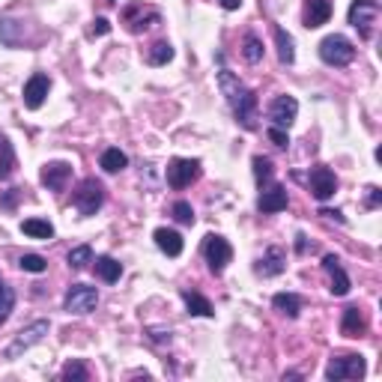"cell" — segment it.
Listing matches in <instances>:
<instances>
[{
  "instance_id": "1",
  "label": "cell",
  "mask_w": 382,
  "mask_h": 382,
  "mask_svg": "<svg viewBox=\"0 0 382 382\" xmlns=\"http://www.w3.org/2000/svg\"><path fill=\"white\" fill-rule=\"evenodd\" d=\"M218 87H221V96L227 99V105H230V111H233V117H236V123L242 125V129H248V132H254L257 129V96H254L242 81H239L230 69H224L221 66V72H218Z\"/></svg>"
},
{
  "instance_id": "2",
  "label": "cell",
  "mask_w": 382,
  "mask_h": 382,
  "mask_svg": "<svg viewBox=\"0 0 382 382\" xmlns=\"http://www.w3.org/2000/svg\"><path fill=\"white\" fill-rule=\"evenodd\" d=\"M320 60L325 63V66H349L352 60H356V45L347 39V36H341V33H335V36H325L322 42H320Z\"/></svg>"
},
{
  "instance_id": "3",
  "label": "cell",
  "mask_w": 382,
  "mask_h": 382,
  "mask_svg": "<svg viewBox=\"0 0 382 382\" xmlns=\"http://www.w3.org/2000/svg\"><path fill=\"white\" fill-rule=\"evenodd\" d=\"M48 329H51L48 320H36V322H30V325H24V329H21L16 337H12V344L4 349V356H6V359H21L27 349H33V347L42 341V337L48 335Z\"/></svg>"
},
{
  "instance_id": "4",
  "label": "cell",
  "mask_w": 382,
  "mask_h": 382,
  "mask_svg": "<svg viewBox=\"0 0 382 382\" xmlns=\"http://www.w3.org/2000/svg\"><path fill=\"white\" fill-rule=\"evenodd\" d=\"M347 18L359 30L361 39H371L373 36V24L379 18V0H352Z\"/></svg>"
},
{
  "instance_id": "5",
  "label": "cell",
  "mask_w": 382,
  "mask_h": 382,
  "mask_svg": "<svg viewBox=\"0 0 382 382\" xmlns=\"http://www.w3.org/2000/svg\"><path fill=\"white\" fill-rule=\"evenodd\" d=\"M203 257H206V263H209V272H212V275H221L224 269H227V263L233 260V248H230V242H227L224 236L209 233V236L203 239Z\"/></svg>"
},
{
  "instance_id": "6",
  "label": "cell",
  "mask_w": 382,
  "mask_h": 382,
  "mask_svg": "<svg viewBox=\"0 0 382 382\" xmlns=\"http://www.w3.org/2000/svg\"><path fill=\"white\" fill-rule=\"evenodd\" d=\"M102 203H105V186L99 179L87 176L75 191V209L81 215H96V212L102 209Z\"/></svg>"
},
{
  "instance_id": "7",
  "label": "cell",
  "mask_w": 382,
  "mask_h": 382,
  "mask_svg": "<svg viewBox=\"0 0 382 382\" xmlns=\"http://www.w3.org/2000/svg\"><path fill=\"white\" fill-rule=\"evenodd\" d=\"M96 305H99V290L87 287V284H72L66 293V299H63V308L75 317L90 314V310H96Z\"/></svg>"
},
{
  "instance_id": "8",
  "label": "cell",
  "mask_w": 382,
  "mask_h": 382,
  "mask_svg": "<svg viewBox=\"0 0 382 382\" xmlns=\"http://www.w3.org/2000/svg\"><path fill=\"white\" fill-rule=\"evenodd\" d=\"M197 179H201V162L197 159H174L171 164H167V186L176 189V191L189 189Z\"/></svg>"
},
{
  "instance_id": "9",
  "label": "cell",
  "mask_w": 382,
  "mask_h": 382,
  "mask_svg": "<svg viewBox=\"0 0 382 382\" xmlns=\"http://www.w3.org/2000/svg\"><path fill=\"white\" fill-rule=\"evenodd\" d=\"M367 371V364L361 356H356V352H349V356H337L329 361V367H325V379H361Z\"/></svg>"
},
{
  "instance_id": "10",
  "label": "cell",
  "mask_w": 382,
  "mask_h": 382,
  "mask_svg": "<svg viewBox=\"0 0 382 382\" xmlns=\"http://www.w3.org/2000/svg\"><path fill=\"white\" fill-rule=\"evenodd\" d=\"M48 90H51V78H48L45 72H36V75H30V78H27V84H24V93H21V99H24V108L39 111L42 105H45Z\"/></svg>"
},
{
  "instance_id": "11",
  "label": "cell",
  "mask_w": 382,
  "mask_h": 382,
  "mask_svg": "<svg viewBox=\"0 0 382 382\" xmlns=\"http://www.w3.org/2000/svg\"><path fill=\"white\" fill-rule=\"evenodd\" d=\"M296 117H299V102H296L293 96L272 99V105H269V120H272V125H278V129H290V125L296 123Z\"/></svg>"
},
{
  "instance_id": "12",
  "label": "cell",
  "mask_w": 382,
  "mask_h": 382,
  "mask_svg": "<svg viewBox=\"0 0 382 382\" xmlns=\"http://www.w3.org/2000/svg\"><path fill=\"white\" fill-rule=\"evenodd\" d=\"M123 18H125V24H129V30L132 33H144V30H150V27H155L162 21V16H159V9H144L140 4H135V6H129L123 12Z\"/></svg>"
},
{
  "instance_id": "13",
  "label": "cell",
  "mask_w": 382,
  "mask_h": 382,
  "mask_svg": "<svg viewBox=\"0 0 382 382\" xmlns=\"http://www.w3.org/2000/svg\"><path fill=\"white\" fill-rule=\"evenodd\" d=\"M308 182H310V191H314L317 201H329V197L337 191V176L329 171V167H322V164L310 171Z\"/></svg>"
},
{
  "instance_id": "14",
  "label": "cell",
  "mask_w": 382,
  "mask_h": 382,
  "mask_svg": "<svg viewBox=\"0 0 382 382\" xmlns=\"http://www.w3.org/2000/svg\"><path fill=\"white\" fill-rule=\"evenodd\" d=\"M69 179H72V164L69 162H48L42 167V186L51 191H63Z\"/></svg>"
},
{
  "instance_id": "15",
  "label": "cell",
  "mask_w": 382,
  "mask_h": 382,
  "mask_svg": "<svg viewBox=\"0 0 382 382\" xmlns=\"http://www.w3.org/2000/svg\"><path fill=\"white\" fill-rule=\"evenodd\" d=\"M322 269H325V272H329V281H332V296H347L349 293V275L344 272V266H341V260H337L335 257V254H325V257H322Z\"/></svg>"
},
{
  "instance_id": "16",
  "label": "cell",
  "mask_w": 382,
  "mask_h": 382,
  "mask_svg": "<svg viewBox=\"0 0 382 382\" xmlns=\"http://www.w3.org/2000/svg\"><path fill=\"white\" fill-rule=\"evenodd\" d=\"M290 203V194L284 186H266L260 201H257V209L266 212V215H272V212H284Z\"/></svg>"
},
{
  "instance_id": "17",
  "label": "cell",
  "mask_w": 382,
  "mask_h": 382,
  "mask_svg": "<svg viewBox=\"0 0 382 382\" xmlns=\"http://www.w3.org/2000/svg\"><path fill=\"white\" fill-rule=\"evenodd\" d=\"M287 269V254H284V248H278V245H272V248H266V254L260 257V263H257V275H263V278H275V275H281Z\"/></svg>"
},
{
  "instance_id": "18",
  "label": "cell",
  "mask_w": 382,
  "mask_h": 382,
  "mask_svg": "<svg viewBox=\"0 0 382 382\" xmlns=\"http://www.w3.org/2000/svg\"><path fill=\"white\" fill-rule=\"evenodd\" d=\"M332 18V0H305V27L314 30V27H322L325 21Z\"/></svg>"
},
{
  "instance_id": "19",
  "label": "cell",
  "mask_w": 382,
  "mask_h": 382,
  "mask_svg": "<svg viewBox=\"0 0 382 382\" xmlns=\"http://www.w3.org/2000/svg\"><path fill=\"white\" fill-rule=\"evenodd\" d=\"M367 332V317H364V310L356 308V305H349L344 310V317H341V335L344 337H364Z\"/></svg>"
},
{
  "instance_id": "20",
  "label": "cell",
  "mask_w": 382,
  "mask_h": 382,
  "mask_svg": "<svg viewBox=\"0 0 382 382\" xmlns=\"http://www.w3.org/2000/svg\"><path fill=\"white\" fill-rule=\"evenodd\" d=\"M152 239H155V245H159V251L167 254V257H179V254H182V245H186L176 230H167V227H159V230L152 233Z\"/></svg>"
},
{
  "instance_id": "21",
  "label": "cell",
  "mask_w": 382,
  "mask_h": 382,
  "mask_svg": "<svg viewBox=\"0 0 382 382\" xmlns=\"http://www.w3.org/2000/svg\"><path fill=\"white\" fill-rule=\"evenodd\" d=\"M179 296H182V302H186L191 317H212V314H215V308H212V302L206 299V296L194 293V290H182Z\"/></svg>"
},
{
  "instance_id": "22",
  "label": "cell",
  "mask_w": 382,
  "mask_h": 382,
  "mask_svg": "<svg viewBox=\"0 0 382 382\" xmlns=\"http://www.w3.org/2000/svg\"><path fill=\"white\" fill-rule=\"evenodd\" d=\"M24 39V21H16V18H0V42L6 48H18Z\"/></svg>"
},
{
  "instance_id": "23",
  "label": "cell",
  "mask_w": 382,
  "mask_h": 382,
  "mask_svg": "<svg viewBox=\"0 0 382 382\" xmlns=\"http://www.w3.org/2000/svg\"><path fill=\"white\" fill-rule=\"evenodd\" d=\"M272 308L275 310H281L284 317H290V320H296L302 314V299L296 293H278L275 299H272Z\"/></svg>"
},
{
  "instance_id": "24",
  "label": "cell",
  "mask_w": 382,
  "mask_h": 382,
  "mask_svg": "<svg viewBox=\"0 0 382 382\" xmlns=\"http://www.w3.org/2000/svg\"><path fill=\"white\" fill-rule=\"evenodd\" d=\"M174 60V45L167 39H159V42H152L150 51H147V63L150 66H167Z\"/></svg>"
},
{
  "instance_id": "25",
  "label": "cell",
  "mask_w": 382,
  "mask_h": 382,
  "mask_svg": "<svg viewBox=\"0 0 382 382\" xmlns=\"http://www.w3.org/2000/svg\"><path fill=\"white\" fill-rule=\"evenodd\" d=\"M99 164H102L105 174H120L123 167L129 164V155H125L123 150H117V147H108V150L102 152V159H99Z\"/></svg>"
},
{
  "instance_id": "26",
  "label": "cell",
  "mask_w": 382,
  "mask_h": 382,
  "mask_svg": "<svg viewBox=\"0 0 382 382\" xmlns=\"http://www.w3.org/2000/svg\"><path fill=\"white\" fill-rule=\"evenodd\" d=\"M96 275L105 281V284H117L123 275V266L114 257H96Z\"/></svg>"
},
{
  "instance_id": "27",
  "label": "cell",
  "mask_w": 382,
  "mask_h": 382,
  "mask_svg": "<svg viewBox=\"0 0 382 382\" xmlns=\"http://www.w3.org/2000/svg\"><path fill=\"white\" fill-rule=\"evenodd\" d=\"M275 42H278V60L284 63V66H293V60H296L293 36L284 30V27H275Z\"/></svg>"
},
{
  "instance_id": "28",
  "label": "cell",
  "mask_w": 382,
  "mask_h": 382,
  "mask_svg": "<svg viewBox=\"0 0 382 382\" xmlns=\"http://www.w3.org/2000/svg\"><path fill=\"white\" fill-rule=\"evenodd\" d=\"M16 174V150L6 140V135H0V179H9Z\"/></svg>"
},
{
  "instance_id": "29",
  "label": "cell",
  "mask_w": 382,
  "mask_h": 382,
  "mask_svg": "<svg viewBox=\"0 0 382 382\" xmlns=\"http://www.w3.org/2000/svg\"><path fill=\"white\" fill-rule=\"evenodd\" d=\"M21 233L24 236H30V239H48L54 236V227L48 221H42V218H27V221H21Z\"/></svg>"
},
{
  "instance_id": "30",
  "label": "cell",
  "mask_w": 382,
  "mask_h": 382,
  "mask_svg": "<svg viewBox=\"0 0 382 382\" xmlns=\"http://www.w3.org/2000/svg\"><path fill=\"white\" fill-rule=\"evenodd\" d=\"M242 57H245L251 66L263 60V42H260V36L245 33V39H242Z\"/></svg>"
},
{
  "instance_id": "31",
  "label": "cell",
  "mask_w": 382,
  "mask_h": 382,
  "mask_svg": "<svg viewBox=\"0 0 382 382\" xmlns=\"http://www.w3.org/2000/svg\"><path fill=\"white\" fill-rule=\"evenodd\" d=\"M272 162L266 159V155H257L254 159V179H257V186H260V191L266 189V186H272Z\"/></svg>"
},
{
  "instance_id": "32",
  "label": "cell",
  "mask_w": 382,
  "mask_h": 382,
  "mask_svg": "<svg viewBox=\"0 0 382 382\" xmlns=\"http://www.w3.org/2000/svg\"><path fill=\"white\" fill-rule=\"evenodd\" d=\"M60 379L63 382H87L90 379V371H87V364H81V361H69L63 371H60Z\"/></svg>"
},
{
  "instance_id": "33",
  "label": "cell",
  "mask_w": 382,
  "mask_h": 382,
  "mask_svg": "<svg viewBox=\"0 0 382 382\" xmlns=\"http://www.w3.org/2000/svg\"><path fill=\"white\" fill-rule=\"evenodd\" d=\"M66 260L72 269H87V263H93V248L90 245H75L72 251H69Z\"/></svg>"
},
{
  "instance_id": "34",
  "label": "cell",
  "mask_w": 382,
  "mask_h": 382,
  "mask_svg": "<svg viewBox=\"0 0 382 382\" xmlns=\"http://www.w3.org/2000/svg\"><path fill=\"white\" fill-rule=\"evenodd\" d=\"M18 266L24 269V272H33V275H42L48 269V260L42 257V254H21Z\"/></svg>"
},
{
  "instance_id": "35",
  "label": "cell",
  "mask_w": 382,
  "mask_h": 382,
  "mask_svg": "<svg viewBox=\"0 0 382 382\" xmlns=\"http://www.w3.org/2000/svg\"><path fill=\"white\" fill-rule=\"evenodd\" d=\"M12 308H16V293H12L4 281H0V322H6Z\"/></svg>"
},
{
  "instance_id": "36",
  "label": "cell",
  "mask_w": 382,
  "mask_h": 382,
  "mask_svg": "<svg viewBox=\"0 0 382 382\" xmlns=\"http://www.w3.org/2000/svg\"><path fill=\"white\" fill-rule=\"evenodd\" d=\"M171 212H174V218H176L179 224H186V227H191V224H194V209H191L189 201H176Z\"/></svg>"
},
{
  "instance_id": "37",
  "label": "cell",
  "mask_w": 382,
  "mask_h": 382,
  "mask_svg": "<svg viewBox=\"0 0 382 382\" xmlns=\"http://www.w3.org/2000/svg\"><path fill=\"white\" fill-rule=\"evenodd\" d=\"M266 137L272 140L278 150H287V147H290V135H287V129H278V125H272V129L266 132Z\"/></svg>"
},
{
  "instance_id": "38",
  "label": "cell",
  "mask_w": 382,
  "mask_h": 382,
  "mask_svg": "<svg viewBox=\"0 0 382 382\" xmlns=\"http://www.w3.org/2000/svg\"><path fill=\"white\" fill-rule=\"evenodd\" d=\"M105 33H111V21L108 18H96L93 27H90V36H105Z\"/></svg>"
},
{
  "instance_id": "39",
  "label": "cell",
  "mask_w": 382,
  "mask_h": 382,
  "mask_svg": "<svg viewBox=\"0 0 382 382\" xmlns=\"http://www.w3.org/2000/svg\"><path fill=\"white\" fill-rule=\"evenodd\" d=\"M379 203H382V191L376 186H371L367 189V209H376Z\"/></svg>"
},
{
  "instance_id": "40",
  "label": "cell",
  "mask_w": 382,
  "mask_h": 382,
  "mask_svg": "<svg viewBox=\"0 0 382 382\" xmlns=\"http://www.w3.org/2000/svg\"><path fill=\"white\" fill-rule=\"evenodd\" d=\"M320 215H325V218H335V221H341V224H344V215H341V212H337V209H322Z\"/></svg>"
},
{
  "instance_id": "41",
  "label": "cell",
  "mask_w": 382,
  "mask_h": 382,
  "mask_svg": "<svg viewBox=\"0 0 382 382\" xmlns=\"http://www.w3.org/2000/svg\"><path fill=\"white\" fill-rule=\"evenodd\" d=\"M218 4H221L224 9H227V12H233V9L242 6V0H218Z\"/></svg>"
},
{
  "instance_id": "42",
  "label": "cell",
  "mask_w": 382,
  "mask_h": 382,
  "mask_svg": "<svg viewBox=\"0 0 382 382\" xmlns=\"http://www.w3.org/2000/svg\"><path fill=\"white\" fill-rule=\"evenodd\" d=\"M296 248H299V254H305V251H308V242H305V236H302V233L296 236Z\"/></svg>"
}]
</instances>
